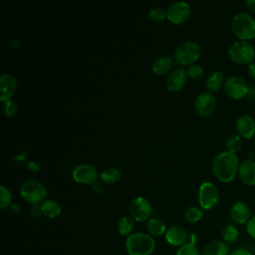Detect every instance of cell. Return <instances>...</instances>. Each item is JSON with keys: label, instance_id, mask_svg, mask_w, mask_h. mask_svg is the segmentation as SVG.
I'll use <instances>...</instances> for the list:
<instances>
[{"label": "cell", "instance_id": "obj_16", "mask_svg": "<svg viewBox=\"0 0 255 255\" xmlns=\"http://www.w3.org/2000/svg\"><path fill=\"white\" fill-rule=\"evenodd\" d=\"M164 236L167 243H169L172 246H179V247L187 243V239H188V234L186 230L179 225H173L168 227Z\"/></svg>", "mask_w": 255, "mask_h": 255}, {"label": "cell", "instance_id": "obj_33", "mask_svg": "<svg viewBox=\"0 0 255 255\" xmlns=\"http://www.w3.org/2000/svg\"><path fill=\"white\" fill-rule=\"evenodd\" d=\"M2 110L4 112V114L6 116H13L16 114L17 112V105L14 101H12L11 99L10 100H6V101H3L2 102Z\"/></svg>", "mask_w": 255, "mask_h": 255}, {"label": "cell", "instance_id": "obj_26", "mask_svg": "<svg viewBox=\"0 0 255 255\" xmlns=\"http://www.w3.org/2000/svg\"><path fill=\"white\" fill-rule=\"evenodd\" d=\"M121 174L122 173H121L119 168L112 166V167L105 168L101 172L100 177L106 183H114V182L118 181L121 178Z\"/></svg>", "mask_w": 255, "mask_h": 255}, {"label": "cell", "instance_id": "obj_6", "mask_svg": "<svg viewBox=\"0 0 255 255\" xmlns=\"http://www.w3.org/2000/svg\"><path fill=\"white\" fill-rule=\"evenodd\" d=\"M200 46L193 41L179 44L174 51V60L180 65H192L200 56Z\"/></svg>", "mask_w": 255, "mask_h": 255}, {"label": "cell", "instance_id": "obj_28", "mask_svg": "<svg viewBox=\"0 0 255 255\" xmlns=\"http://www.w3.org/2000/svg\"><path fill=\"white\" fill-rule=\"evenodd\" d=\"M203 216V210L197 206H189L184 211V218L191 223L199 221Z\"/></svg>", "mask_w": 255, "mask_h": 255}, {"label": "cell", "instance_id": "obj_5", "mask_svg": "<svg viewBox=\"0 0 255 255\" xmlns=\"http://www.w3.org/2000/svg\"><path fill=\"white\" fill-rule=\"evenodd\" d=\"M21 196L31 205L44 201L47 190L43 183L37 179H27L20 185Z\"/></svg>", "mask_w": 255, "mask_h": 255}, {"label": "cell", "instance_id": "obj_22", "mask_svg": "<svg viewBox=\"0 0 255 255\" xmlns=\"http://www.w3.org/2000/svg\"><path fill=\"white\" fill-rule=\"evenodd\" d=\"M224 82L225 79L223 74L220 71L215 70L209 74L205 82V85L210 92H217L224 85Z\"/></svg>", "mask_w": 255, "mask_h": 255}, {"label": "cell", "instance_id": "obj_34", "mask_svg": "<svg viewBox=\"0 0 255 255\" xmlns=\"http://www.w3.org/2000/svg\"><path fill=\"white\" fill-rule=\"evenodd\" d=\"M42 214L43 213H42V210H41V206H39V204L31 205V207L29 208V215L33 219H38Z\"/></svg>", "mask_w": 255, "mask_h": 255}, {"label": "cell", "instance_id": "obj_42", "mask_svg": "<svg viewBox=\"0 0 255 255\" xmlns=\"http://www.w3.org/2000/svg\"><path fill=\"white\" fill-rule=\"evenodd\" d=\"M246 6L251 12L255 13V0H247L246 1Z\"/></svg>", "mask_w": 255, "mask_h": 255}, {"label": "cell", "instance_id": "obj_12", "mask_svg": "<svg viewBox=\"0 0 255 255\" xmlns=\"http://www.w3.org/2000/svg\"><path fill=\"white\" fill-rule=\"evenodd\" d=\"M72 176L77 182L93 184L98 176V171L96 167L90 163H81L74 167Z\"/></svg>", "mask_w": 255, "mask_h": 255}, {"label": "cell", "instance_id": "obj_10", "mask_svg": "<svg viewBox=\"0 0 255 255\" xmlns=\"http://www.w3.org/2000/svg\"><path fill=\"white\" fill-rule=\"evenodd\" d=\"M190 12H191V8L187 2L177 1L172 3L167 8L166 17L170 22L174 24H180L188 19Z\"/></svg>", "mask_w": 255, "mask_h": 255}, {"label": "cell", "instance_id": "obj_19", "mask_svg": "<svg viewBox=\"0 0 255 255\" xmlns=\"http://www.w3.org/2000/svg\"><path fill=\"white\" fill-rule=\"evenodd\" d=\"M229 245L221 240L209 241L202 250V255H229Z\"/></svg>", "mask_w": 255, "mask_h": 255}, {"label": "cell", "instance_id": "obj_39", "mask_svg": "<svg viewBox=\"0 0 255 255\" xmlns=\"http://www.w3.org/2000/svg\"><path fill=\"white\" fill-rule=\"evenodd\" d=\"M93 190H94L95 193L101 194V193L104 191V187H103V185H102L101 183H99V182H94V183H93Z\"/></svg>", "mask_w": 255, "mask_h": 255}, {"label": "cell", "instance_id": "obj_35", "mask_svg": "<svg viewBox=\"0 0 255 255\" xmlns=\"http://www.w3.org/2000/svg\"><path fill=\"white\" fill-rule=\"evenodd\" d=\"M246 231L247 233L255 239V215L250 218V220L246 224Z\"/></svg>", "mask_w": 255, "mask_h": 255}, {"label": "cell", "instance_id": "obj_21", "mask_svg": "<svg viewBox=\"0 0 255 255\" xmlns=\"http://www.w3.org/2000/svg\"><path fill=\"white\" fill-rule=\"evenodd\" d=\"M40 206L43 215L48 218H56L62 211L60 204L54 199H45Z\"/></svg>", "mask_w": 255, "mask_h": 255}, {"label": "cell", "instance_id": "obj_8", "mask_svg": "<svg viewBox=\"0 0 255 255\" xmlns=\"http://www.w3.org/2000/svg\"><path fill=\"white\" fill-rule=\"evenodd\" d=\"M223 89L228 97L234 100H240L244 98L250 91L247 82L239 76H229L225 79Z\"/></svg>", "mask_w": 255, "mask_h": 255}, {"label": "cell", "instance_id": "obj_40", "mask_svg": "<svg viewBox=\"0 0 255 255\" xmlns=\"http://www.w3.org/2000/svg\"><path fill=\"white\" fill-rule=\"evenodd\" d=\"M9 209L13 212V213H18L20 211V205L16 202H11L10 205L8 206Z\"/></svg>", "mask_w": 255, "mask_h": 255}, {"label": "cell", "instance_id": "obj_24", "mask_svg": "<svg viewBox=\"0 0 255 255\" xmlns=\"http://www.w3.org/2000/svg\"><path fill=\"white\" fill-rule=\"evenodd\" d=\"M117 228L121 235L128 236L134 228V220L130 216H122L117 222Z\"/></svg>", "mask_w": 255, "mask_h": 255}, {"label": "cell", "instance_id": "obj_31", "mask_svg": "<svg viewBox=\"0 0 255 255\" xmlns=\"http://www.w3.org/2000/svg\"><path fill=\"white\" fill-rule=\"evenodd\" d=\"M186 72H187V75L192 79H200L204 74V70L202 66H200L199 64L189 65Z\"/></svg>", "mask_w": 255, "mask_h": 255}, {"label": "cell", "instance_id": "obj_14", "mask_svg": "<svg viewBox=\"0 0 255 255\" xmlns=\"http://www.w3.org/2000/svg\"><path fill=\"white\" fill-rule=\"evenodd\" d=\"M229 215L234 223L238 225L247 224L251 218V210L245 202L237 201L231 205Z\"/></svg>", "mask_w": 255, "mask_h": 255}, {"label": "cell", "instance_id": "obj_4", "mask_svg": "<svg viewBox=\"0 0 255 255\" xmlns=\"http://www.w3.org/2000/svg\"><path fill=\"white\" fill-rule=\"evenodd\" d=\"M228 56L234 63L248 66L255 60V48L249 42L238 40L229 46Z\"/></svg>", "mask_w": 255, "mask_h": 255}, {"label": "cell", "instance_id": "obj_29", "mask_svg": "<svg viewBox=\"0 0 255 255\" xmlns=\"http://www.w3.org/2000/svg\"><path fill=\"white\" fill-rule=\"evenodd\" d=\"M12 194L5 185H0V207L5 208L12 202Z\"/></svg>", "mask_w": 255, "mask_h": 255}, {"label": "cell", "instance_id": "obj_38", "mask_svg": "<svg viewBox=\"0 0 255 255\" xmlns=\"http://www.w3.org/2000/svg\"><path fill=\"white\" fill-rule=\"evenodd\" d=\"M27 166H28V168H29L30 170H32V171H38V170L40 169V165H39V163H37V162H36V161H34V160H30V161H28Z\"/></svg>", "mask_w": 255, "mask_h": 255}, {"label": "cell", "instance_id": "obj_13", "mask_svg": "<svg viewBox=\"0 0 255 255\" xmlns=\"http://www.w3.org/2000/svg\"><path fill=\"white\" fill-rule=\"evenodd\" d=\"M235 128L242 138L250 139L255 135V120L249 115H240L235 121Z\"/></svg>", "mask_w": 255, "mask_h": 255}, {"label": "cell", "instance_id": "obj_3", "mask_svg": "<svg viewBox=\"0 0 255 255\" xmlns=\"http://www.w3.org/2000/svg\"><path fill=\"white\" fill-rule=\"evenodd\" d=\"M231 28L240 41L249 42L255 38V19L247 12L236 13L232 17Z\"/></svg>", "mask_w": 255, "mask_h": 255}, {"label": "cell", "instance_id": "obj_2", "mask_svg": "<svg viewBox=\"0 0 255 255\" xmlns=\"http://www.w3.org/2000/svg\"><path fill=\"white\" fill-rule=\"evenodd\" d=\"M155 248L152 236L143 232H134L126 239V249L128 255H151Z\"/></svg>", "mask_w": 255, "mask_h": 255}, {"label": "cell", "instance_id": "obj_23", "mask_svg": "<svg viewBox=\"0 0 255 255\" xmlns=\"http://www.w3.org/2000/svg\"><path fill=\"white\" fill-rule=\"evenodd\" d=\"M172 59L168 56L158 57L153 61L151 69L155 74H165L172 67Z\"/></svg>", "mask_w": 255, "mask_h": 255}, {"label": "cell", "instance_id": "obj_1", "mask_svg": "<svg viewBox=\"0 0 255 255\" xmlns=\"http://www.w3.org/2000/svg\"><path fill=\"white\" fill-rule=\"evenodd\" d=\"M239 162L236 153L228 150L217 153L212 160L214 175L221 182H230L237 174Z\"/></svg>", "mask_w": 255, "mask_h": 255}, {"label": "cell", "instance_id": "obj_30", "mask_svg": "<svg viewBox=\"0 0 255 255\" xmlns=\"http://www.w3.org/2000/svg\"><path fill=\"white\" fill-rule=\"evenodd\" d=\"M175 255H200V252L196 245L185 243L184 245L180 246L176 251Z\"/></svg>", "mask_w": 255, "mask_h": 255}, {"label": "cell", "instance_id": "obj_43", "mask_svg": "<svg viewBox=\"0 0 255 255\" xmlns=\"http://www.w3.org/2000/svg\"><path fill=\"white\" fill-rule=\"evenodd\" d=\"M197 241V235L195 233H191L188 235V239H187V243H190V244H194L196 243Z\"/></svg>", "mask_w": 255, "mask_h": 255}, {"label": "cell", "instance_id": "obj_37", "mask_svg": "<svg viewBox=\"0 0 255 255\" xmlns=\"http://www.w3.org/2000/svg\"><path fill=\"white\" fill-rule=\"evenodd\" d=\"M247 72H248V76L251 79L255 80V63L254 62L247 66Z\"/></svg>", "mask_w": 255, "mask_h": 255}, {"label": "cell", "instance_id": "obj_41", "mask_svg": "<svg viewBox=\"0 0 255 255\" xmlns=\"http://www.w3.org/2000/svg\"><path fill=\"white\" fill-rule=\"evenodd\" d=\"M14 160L16 162H18L19 164H21L22 162H24L26 159H25V153L24 152H21L20 154H16V156H13Z\"/></svg>", "mask_w": 255, "mask_h": 255}, {"label": "cell", "instance_id": "obj_27", "mask_svg": "<svg viewBox=\"0 0 255 255\" xmlns=\"http://www.w3.org/2000/svg\"><path fill=\"white\" fill-rule=\"evenodd\" d=\"M242 145H243L242 137L237 133L230 134L226 139V147H227V150L230 152H233V153L238 152L242 148Z\"/></svg>", "mask_w": 255, "mask_h": 255}, {"label": "cell", "instance_id": "obj_15", "mask_svg": "<svg viewBox=\"0 0 255 255\" xmlns=\"http://www.w3.org/2000/svg\"><path fill=\"white\" fill-rule=\"evenodd\" d=\"M237 174L240 180L248 185H255V160L252 158H246L239 163Z\"/></svg>", "mask_w": 255, "mask_h": 255}, {"label": "cell", "instance_id": "obj_20", "mask_svg": "<svg viewBox=\"0 0 255 255\" xmlns=\"http://www.w3.org/2000/svg\"><path fill=\"white\" fill-rule=\"evenodd\" d=\"M146 230L150 236L158 237V236L165 234L167 229H166V226H165V223L163 222V220H161L160 218H157V217H151L147 220Z\"/></svg>", "mask_w": 255, "mask_h": 255}, {"label": "cell", "instance_id": "obj_32", "mask_svg": "<svg viewBox=\"0 0 255 255\" xmlns=\"http://www.w3.org/2000/svg\"><path fill=\"white\" fill-rule=\"evenodd\" d=\"M148 16L154 21H161L166 17V11L161 7H153L148 11Z\"/></svg>", "mask_w": 255, "mask_h": 255}, {"label": "cell", "instance_id": "obj_36", "mask_svg": "<svg viewBox=\"0 0 255 255\" xmlns=\"http://www.w3.org/2000/svg\"><path fill=\"white\" fill-rule=\"evenodd\" d=\"M229 255H253V254L251 253L250 250H248L246 248L239 247V248H236V249L232 250Z\"/></svg>", "mask_w": 255, "mask_h": 255}, {"label": "cell", "instance_id": "obj_25", "mask_svg": "<svg viewBox=\"0 0 255 255\" xmlns=\"http://www.w3.org/2000/svg\"><path fill=\"white\" fill-rule=\"evenodd\" d=\"M221 236L225 243H227L228 245L233 244L237 241L239 236L238 228L234 224H231V223L226 224L223 226L221 230Z\"/></svg>", "mask_w": 255, "mask_h": 255}, {"label": "cell", "instance_id": "obj_17", "mask_svg": "<svg viewBox=\"0 0 255 255\" xmlns=\"http://www.w3.org/2000/svg\"><path fill=\"white\" fill-rule=\"evenodd\" d=\"M187 72L182 68H175L169 72L166 78V87L168 90L175 92L180 90L186 82Z\"/></svg>", "mask_w": 255, "mask_h": 255}, {"label": "cell", "instance_id": "obj_9", "mask_svg": "<svg viewBox=\"0 0 255 255\" xmlns=\"http://www.w3.org/2000/svg\"><path fill=\"white\" fill-rule=\"evenodd\" d=\"M130 217L135 221H144L149 219L152 207L150 202L143 196H137L133 198L128 206Z\"/></svg>", "mask_w": 255, "mask_h": 255}, {"label": "cell", "instance_id": "obj_18", "mask_svg": "<svg viewBox=\"0 0 255 255\" xmlns=\"http://www.w3.org/2000/svg\"><path fill=\"white\" fill-rule=\"evenodd\" d=\"M16 79L11 74H2L0 76V99L1 101L10 100L16 91Z\"/></svg>", "mask_w": 255, "mask_h": 255}, {"label": "cell", "instance_id": "obj_11", "mask_svg": "<svg viewBox=\"0 0 255 255\" xmlns=\"http://www.w3.org/2000/svg\"><path fill=\"white\" fill-rule=\"evenodd\" d=\"M216 108V98L209 92L200 93L194 102L195 112L201 117H208L213 114Z\"/></svg>", "mask_w": 255, "mask_h": 255}, {"label": "cell", "instance_id": "obj_7", "mask_svg": "<svg viewBox=\"0 0 255 255\" xmlns=\"http://www.w3.org/2000/svg\"><path fill=\"white\" fill-rule=\"evenodd\" d=\"M198 200L203 209L215 207L219 201V191L216 185L210 181L202 182L198 189Z\"/></svg>", "mask_w": 255, "mask_h": 255}]
</instances>
